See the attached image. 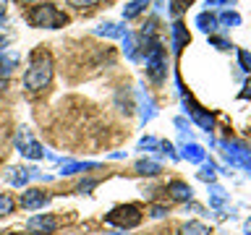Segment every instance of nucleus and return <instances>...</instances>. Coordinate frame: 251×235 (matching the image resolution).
<instances>
[{
  "instance_id": "f8f14e48",
  "label": "nucleus",
  "mask_w": 251,
  "mask_h": 235,
  "mask_svg": "<svg viewBox=\"0 0 251 235\" xmlns=\"http://www.w3.org/2000/svg\"><path fill=\"white\" fill-rule=\"evenodd\" d=\"M196 26H199L204 34H215V31L220 29V24H217V16H215V13L204 11V13L196 16Z\"/></svg>"
},
{
  "instance_id": "9d476101",
  "label": "nucleus",
  "mask_w": 251,
  "mask_h": 235,
  "mask_svg": "<svg viewBox=\"0 0 251 235\" xmlns=\"http://www.w3.org/2000/svg\"><path fill=\"white\" fill-rule=\"evenodd\" d=\"M170 39H173V52H180L183 47H188L191 42V34H188V26L183 21H176L170 29Z\"/></svg>"
},
{
  "instance_id": "ddd939ff",
  "label": "nucleus",
  "mask_w": 251,
  "mask_h": 235,
  "mask_svg": "<svg viewBox=\"0 0 251 235\" xmlns=\"http://www.w3.org/2000/svg\"><path fill=\"white\" fill-rule=\"evenodd\" d=\"M126 31H128V29L121 26V24H102V26L94 29V34H97V37H110V39H123Z\"/></svg>"
},
{
  "instance_id": "b1692460",
  "label": "nucleus",
  "mask_w": 251,
  "mask_h": 235,
  "mask_svg": "<svg viewBox=\"0 0 251 235\" xmlns=\"http://www.w3.org/2000/svg\"><path fill=\"white\" fill-rule=\"evenodd\" d=\"M16 209V201L8 193H0V217H8Z\"/></svg>"
},
{
  "instance_id": "c9c22d12",
  "label": "nucleus",
  "mask_w": 251,
  "mask_h": 235,
  "mask_svg": "<svg viewBox=\"0 0 251 235\" xmlns=\"http://www.w3.org/2000/svg\"><path fill=\"white\" fill-rule=\"evenodd\" d=\"M5 11H8V0H0V24L5 21Z\"/></svg>"
},
{
  "instance_id": "20e7f679",
  "label": "nucleus",
  "mask_w": 251,
  "mask_h": 235,
  "mask_svg": "<svg viewBox=\"0 0 251 235\" xmlns=\"http://www.w3.org/2000/svg\"><path fill=\"white\" fill-rule=\"evenodd\" d=\"M144 58H147V73H149V78H152L154 84L165 81V76H168V63H165L162 45L149 47V50L144 52Z\"/></svg>"
},
{
  "instance_id": "9b49d317",
  "label": "nucleus",
  "mask_w": 251,
  "mask_h": 235,
  "mask_svg": "<svg viewBox=\"0 0 251 235\" xmlns=\"http://www.w3.org/2000/svg\"><path fill=\"white\" fill-rule=\"evenodd\" d=\"M168 193L176 201H191V196H194L191 186L183 183V180H170V183H168Z\"/></svg>"
},
{
  "instance_id": "2f4dec72",
  "label": "nucleus",
  "mask_w": 251,
  "mask_h": 235,
  "mask_svg": "<svg viewBox=\"0 0 251 235\" xmlns=\"http://www.w3.org/2000/svg\"><path fill=\"white\" fill-rule=\"evenodd\" d=\"M165 214H168V207H162V204H154V207H152V217L154 219H160Z\"/></svg>"
},
{
  "instance_id": "dca6fc26",
  "label": "nucleus",
  "mask_w": 251,
  "mask_h": 235,
  "mask_svg": "<svg viewBox=\"0 0 251 235\" xmlns=\"http://www.w3.org/2000/svg\"><path fill=\"white\" fill-rule=\"evenodd\" d=\"M149 5H152V0H133V3H128V5L123 8V19H126V21L136 19V16H139V13H144Z\"/></svg>"
},
{
  "instance_id": "412c9836",
  "label": "nucleus",
  "mask_w": 251,
  "mask_h": 235,
  "mask_svg": "<svg viewBox=\"0 0 251 235\" xmlns=\"http://www.w3.org/2000/svg\"><path fill=\"white\" fill-rule=\"evenodd\" d=\"M92 167H97V164L94 162H66L63 164V175H74V172H84Z\"/></svg>"
},
{
  "instance_id": "393cba45",
  "label": "nucleus",
  "mask_w": 251,
  "mask_h": 235,
  "mask_svg": "<svg viewBox=\"0 0 251 235\" xmlns=\"http://www.w3.org/2000/svg\"><path fill=\"white\" fill-rule=\"evenodd\" d=\"M191 3H194V0H170V8H168V11H170V16H176V19H178V16L183 13Z\"/></svg>"
},
{
  "instance_id": "c85d7f7f",
  "label": "nucleus",
  "mask_w": 251,
  "mask_h": 235,
  "mask_svg": "<svg viewBox=\"0 0 251 235\" xmlns=\"http://www.w3.org/2000/svg\"><path fill=\"white\" fill-rule=\"evenodd\" d=\"M139 149H147V152H152V149H160V141L152 139V136H147V139L139 141Z\"/></svg>"
},
{
  "instance_id": "7c9ffc66",
  "label": "nucleus",
  "mask_w": 251,
  "mask_h": 235,
  "mask_svg": "<svg viewBox=\"0 0 251 235\" xmlns=\"http://www.w3.org/2000/svg\"><path fill=\"white\" fill-rule=\"evenodd\" d=\"M209 39H212V45H217V47H220V50H230V47H233V45L227 42V39H223V37H215V34H212Z\"/></svg>"
},
{
  "instance_id": "a19ab883",
  "label": "nucleus",
  "mask_w": 251,
  "mask_h": 235,
  "mask_svg": "<svg viewBox=\"0 0 251 235\" xmlns=\"http://www.w3.org/2000/svg\"><path fill=\"white\" fill-rule=\"evenodd\" d=\"M8 235H21V233H8Z\"/></svg>"
},
{
  "instance_id": "bb28decb",
  "label": "nucleus",
  "mask_w": 251,
  "mask_h": 235,
  "mask_svg": "<svg viewBox=\"0 0 251 235\" xmlns=\"http://www.w3.org/2000/svg\"><path fill=\"white\" fill-rule=\"evenodd\" d=\"M66 3L71 8H76V11H89V8H94L100 0H66Z\"/></svg>"
},
{
  "instance_id": "58836bf2",
  "label": "nucleus",
  "mask_w": 251,
  "mask_h": 235,
  "mask_svg": "<svg viewBox=\"0 0 251 235\" xmlns=\"http://www.w3.org/2000/svg\"><path fill=\"white\" fill-rule=\"evenodd\" d=\"M220 3H227V0H207V5H220Z\"/></svg>"
},
{
  "instance_id": "f3484780",
  "label": "nucleus",
  "mask_w": 251,
  "mask_h": 235,
  "mask_svg": "<svg viewBox=\"0 0 251 235\" xmlns=\"http://www.w3.org/2000/svg\"><path fill=\"white\" fill-rule=\"evenodd\" d=\"M183 157L188 162H194V164H201L204 160H207V152H204L199 144H186L183 146Z\"/></svg>"
},
{
  "instance_id": "4c0bfd02",
  "label": "nucleus",
  "mask_w": 251,
  "mask_h": 235,
  "mask_svg": "<svg viewBox=\"0 0 251 235\" xmlns=\"http://www.w3.org/2000/svg\"><path fill=\"white\" fill-rule=\"evenodd\" d=\"M16 3H21V5H31V3H39V0H16Z\"/></svg>"
},
{
  "instance_id": "f257e3e1",
  "label": "nucleus",
  "mask_w": 251,
  "mask_h": 235,
  "mask_svg": "<svg viewBox=\"0 0 251 235\" xmlns=\"http://www.w3.org/2000/svg\"><path fill=\"white\" fill-rule=\"evenodd\" d=\"M52 55L47 50H37L31 55V63L26 68V73H24V86H26L29 92H42L50 86L52 81Z\"/></svg>"
},
{
  "instance_id": "5701e85b",
  "label": "nucleus",
  "mask_w": 251,
  "mask_h": 235,
  "mask_svg": "<svg viewBox=\"0 0 251 235\" xmlns=\"http://www.w3.org/2000/svg\"><path fill=\"white\" fill-rule=\"evenodd\" d=\"M199 175V180H204V183H215V175H217V167L212 162H201V170L196 172Z\"/></svg>"
},
{
  "instance_id": "423d86ee",
  "label": "nucleus",
  "mask_w": 251,
  "mask_h": 235,
  "mask_svg": "<svg viewBox=\"0 0 251 235\" xmlns=\"http://www.w3.org/2000/svg\"><path fill=\"white\" fill-rule=\"evenodd\" d=\"M178 86H180V81H178ZM180 97H183V107H186V113L194 118V123H196V125H201V128L207 131V133H209L212 128H215V118H212L204 107L196 105V102L191 99V94H186V92H183V86H180Z\"/></svg>"
},
{
  "instance_id": "e433bc0d",
  "label": "nucleus",
  "mask_w": 251,
  "mask_h": 235,
  "mask_svg": "<svg viewBox=\"0 0 251 235\" xmlns=\"http://www.w3.org/2000/svg\"><path fill=\"white\" fill-rule=\"evenodd\" d=\"M5 45H8V37H5V34H0V52L5 50Z\"/></svg>"
},
{
  "instance_id": "473e14b6",
  "label": "nucleus",
  "mask_w": 251,
  "mask_h": 235,
  "mask_svg": "<svg viewBox=\"0 0 251 235\" xmlns=\"http://www.w3.org/2000/svg\"><path fill=\"white\" fill-rule=\"evenodd\" d=\"M176 125L180 128V133H183V136L188 133V123H186V118H176Z\"/></svg>"
},
{
  "instance_id": "c756f323",
  "label": "nucleus",
  "mask_w": 251,
  "mask_h": 235,
  "mask_svg": "<svg viewBox=\"0 0 251 235\" xmlns=\"http://www.w3.org/2000/svg\"><path fill=\"white\" fill-rule=\"evenodd\" d=\"M160 149H162V152L170 157V160H178V154H176V149H173L170 141H160Z\"/></svg>"
},
{
  "instance_id": "cd10ccee",
  "label": "nucleus",
  "mask_w": 251,
  "mask_h": 235,
  "mask_svg": "<svg viewBox=\"0 0 251 235\" xmlns=\"http://www.w3.org/2000/svg\"><path fill=\"white\" fill-rule=\"evenodd\" d=\"M238 60H241V68L246 70V73H251V52L249 50H241L238 52Z\"/></svg>"
},
{
  "instance_id": "a211bd4d",
  "label": "nucleus",
  "mask_w": 251,
  "mask_h": 235,
  "mask_svg": "<svg viewBox=\"0 0 251 235\" xmlns=\"http://www.w3.org/2000/svg\"><path fill=\"white\" fill-rule=\"evenodd\" d=\"M123 52H126L128 60H139V42H136V37H133L131 31L123 34Z\"/></svg>"
},
{
  "instance_id": "7ed1b4c3",
  "label": "nucleus",
  "mask_w": 251,
  "mask_h": 235,
  "mask_svg": "<svg viewBox=\"0 0 251 235\" xmlns=\"http://www.w3.org/2000/svg\"><path fill=\"white\" fill-rule=\"evenodd\" d=\"M105 219L110 225H115V227H121V230L128 233V230L141 225V212H139V207H133V204H121V207L110 209V214Z\"/></svg>"
},
{
  "instance_id": "72a5a7b5",
  "label": "nucleus",
  "mask_w": 251,
  "mask_h": 235,
  "mask_svg": "<svg viewBox=\"0 0 251 235\" xmlns=\"http://www.w3.org/2000/svg\"><path fill=\"white\" fill-rule=\"evenodd\" d=\"M241 99H251V78L243 84V92H241Z\"/></svg>"
},
{
  "instance_id": "1a4fd4ad",
  "label": "nucleus",
  "mask_w": 251,
  "mask_h": 235,
  "mask_svg": "<svg viewBox=\"0 0 251 235\" xmlns=\"http://www.w3.org/2000/svg\"><path fill=\"white\" fill-rule=\"evenodd\" d=\"M50 204V196H47L42 188H29V191L21 193V207L24 209H42Z\"/></svg>"
},
{
  "instance_id": "f03ea898",
  "label": "nucleus",
  "mask_w": 251,
  "mask_h": 235,
  "mask_svg": "<svg viewBox=\"0 0 251 235\" xmlns=\"http://www.w3.org/2000/svg\"><path fill=\"white\" fill-rule=\"evenodd\" d=\"M26 21L31 24V26H37V29H63L71 19L55 3H39V5H34L29 11Z\"/></svg>"
},
{
  "instance_id": "aec40b11",
  "label": "nucleus",
  "mask_w": 251,
  "mask_h": 235,
  "mask_svg": "<svg viewBox=\"0 0 251 235\" xmlns=\"http://www.w3.org/2000/svg\"><path fill=\"white\" fill-rule=\"evenodd\" d=\"M225 201H227V193H225V188H220V186H215V183H212V186H209V204H212L215 209H220Z\"/></svg>"
},
{
  "instance_id": "6e6552de",
  "label": "nucleus",
  "mask_w": 251,
  "mask_h": 235,
  "mask_svg": "<svg viewBox=\"0 0 251 235\" xmlns=\"http://www.w3.org/2000/svg\"><path fill=\"white\" fill-rule=\"evenodd\" d=\"M26 227L37 235H52L55 227H58V219H55L52 214H34L26 222Z\"/></svg>"
},
{
  "instance_id": "39448f33",
  "label": "nucleus",
  "mask_w": 251,
  "mask_h": 235,
  "mask_svg": "<svg viewBox=\"0 0 251 235\" xmlns=\"http://www.w3.org/2000/svg\"><path fill=\"white\" fill-rule=\"evenodd\" d=\"M225 149V160L230 167H243V170H251V149L238 144V141H225L223 144Z\"/></svg>"
},
{
  "instance_id": "f704fd0d",
  "label": "nucleus",
  "mask_w": 251,
  "mask_h": 235,
  "mask_svg": "<svg viewBox=\"0 0 251 235\" xmlns=\"http://www.w3.org/2000/svg\"><path fill=\"white\" fill-rule=\"evenodd\" d=\"M92 188H94V180H86V183H81V186H78V193H89Z\"/></svg>"
},
{
  "instance_id": "0eeeda50",
  "label": "nucleus",
  "mask_w": 251,
  "mask_h": 235,
  "mask_svg": "<svg viewBox=\"0 0 251 235\" xmlns=\"http://www.w3.org/2000/svg\"><path fill=\"white\" fill-rule=\"evenodd\" d=\"M16 149H19L21 157H26V160H42V157H45V146L39 144L29 131H19V133H16Z\"/></svg>"
},
{
  "instance_id": "4be33fe9",
  "label": "nucleus",
  "mask_w": 251,
  "mask_h": 235,
  "mask_svg": "<svg viewBox=\"0 0 251 235\" xmlns=\"http://www.w3.org/2000/svg\"><path fill=\"white\" fill-rule=\"evenodd\" d=\"M241 16L235 13V11H223L217 16V24H223V26H241Z\"/></svg>"
},
{
  "instance_id": "a878e982",
  "label": "nucleus",
  "mask_w": 251,
  "mask_h": 235,
  "mask_svg": "<svg viewBox=\"0 0 251 235\" xmlns=\"http://www.w3.org/2000/svg\"><path fill=\"white\" fill-rule=\"evenodd\" d=\"M13 66H16V58L11 55V58H5L3 52H0V76H8L13 70Z\"/></svg>"
},
{
  "instance_id": "6ab92c4d",
  "label": "nucleus",
  "mask_w": 251,
  "mask_h": 235,
  "mask_svg": "<svg viewBox=\"0 0 251 235\" xmlns=\"http://www.w3.org/2000/svg\"><path fill=\"white\" fill-rule=\"evenodd\" d=\"M136 172H139V175H149V178H152V175H160V172H162V164L154 162V160H139L136 162Z\"/></svg>"
},
{
  "instance_id": "2eb2a0df",
  "label": "nucleus",
  "mask_w": 251,
  "mask_h": 235,
  "mask_svg": "<svg viewBox=\"0 0 251 235\" xmlns=\"http://www.w3.org/2000/svg\"><path fill=\"white\" fill-rule=\"evenodd\" d=\"M178 235H212V230L204 222H199V219H191V222L180 225Z\"/></svg>"
},
{
  "instance_id": "ea45409f",
  "label": "nucleus",
  "mask_w": 251,
  "mask_h": 235,
  "mask_svg": "<svg viewBox=\"0 0 251 235\" xmlns=\"http://www.w3.org/2000/svg\"><path fill=\"white\" fill-rule=\"evenodd\" d=\"M105 235H128L126 230H118V233H105Z\"/></svg>"
},
{
  "instance_id": "4468645a",
  "label": "nucleus",
  "mask_w": 251,
  "mask_h": 235,
  "mask_svg": "<svg viewBox=\"0 0 251 235\" xmlns=\"http://www.w3.org/2000/svg\"><path fill=\"white\" fill-rule=\"evenodd\" d=\"M31 178H39V172L37 170H26V167H16V170H11V175H8V180H11L13 186H26Z\"/></svg>"
}]
</instances>
